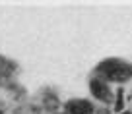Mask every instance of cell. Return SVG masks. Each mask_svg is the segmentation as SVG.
Wrapping results in <instances>:
<instances>
[{
	"instance_id": "1",
	"label": "cell",
	"mask_w": 132,
	"mask_h": 114,
	"mask_svg": "<svg viewBox=\"0 0 132 114\" xmlns=\"http://www.w3.org/2000/svg\"><path fill=\"white\" fill-rule=\"evenodd\" d=\"M97 75H101L103 81H115V83H124L132 78V68L128 64L115 58L103 60L97 66Z\"/></svg>"
},
{
	"instance_id": "2",
	"label": "cell",
	"mask_w": 132,
	"mask_h": 114,
	"mask_svg": "<svg viewBox=\"0 0 132 114\" xmlns=\"http://www.w3.org/2000/svg\"><path fill=\"white\" fill-rule=\"evenodd\" d=\"M89 91L91 95H93V99H97L99 102H103V104H113V101H115V95H113L111 87H109L107 81H103V79H91L89 81Z\"/></svg>"
},
{
	"instance_id": "3",
	"label": "cell",
	"mask_w": 132,
	"mask_h": 114,
	"mask_svg": "<svg viewBox=\"0 0 132 114\" xmlns=\"http://www.w3.org/2000/svg\"><path fill=\"white\" fill-rule=\"evenodd\" d=\"M66 112L68 114H95V108L89 101L84 99H72L66 102Z\"/></svg>"
},
{
	"instance_id": "4",
	"label": "cell",
	"mask_w": 132,
	"mask_h": 114,
	"mask_svg": "<svg viewBox=\"0 0 132 114\" xmlns=\"http://www.w3.org/2000/svg\"><path fill=\"white\" fill-rule=\"evenodd\" d=\"M122 110H124V89H119L115 102H113V112H122Z\"/></svg>"
},
{
	"instance_id": "5",
	"label": "cell",
	"mask_w": 132,
	"mask_h": 114,
	"mask_svg": "<svg viewBox=\"0 0 132 114\" xmlns=\"http://www.w3.org/2000/svg\"><path fill=\"white\" fill-rule=\"evenodd\" d=\"M97 114H109V110H99Z\"/></svg>"
},
{
	"instance_id": "6",
	"label": "cell",
	"mask_w": 132,
	"mask_h": 114,
	"mask_svg": "<svg viewBox=\"0 0 132 114\" xmlns=\"http://www.w3.org/2000/svg\"><path fill=\"white\" fill-rule=\"evenodd\" d=\"M120 114H132V110H122Z\"/></svg>"
},
{
	"instance_id": "7",
	"label": "cell",
	"mask_w": 132,
	"mask_h": 114,
	"mask_svg": "<svg viewBox=\"0 0 132 114\" xmlns=\"http://www.w3.org/2000/svg\"><path fill=\"white\" fill-rule=\"evenodd\" d=\"M0 110H4V102L2 101H0Z\"/></svg>"
},
{
	"instance_id": "8",
	"label": "cell",
	"mask_w": 132,
	"mask_h": 114,
	"mask_svg": "<svg viewBox=\"0 0 132 114\" xmlns=\"http://www.w3.org/2000/svg\"><path fill=\"white\" fill-rule=\"evenodd\" d=\"M0 114H8V112H6V110H0Z\"/></svg>"
}]
</instances>
